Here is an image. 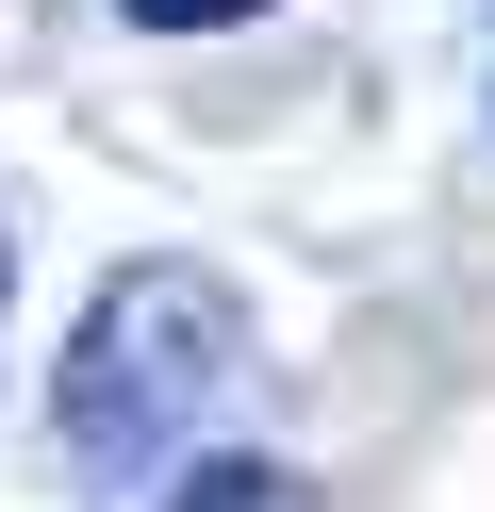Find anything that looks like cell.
Masks as SVG:
<instances>
[{
    "mask_svg": "<svg viewBox=\"0 0 495 512\" xmlns=\"http://www.w3.org/2000/svg\"><path fill=\"white\" fill-rule=\"evenodd\" d=\"M248 380V314H231V281L198 265H116L99 281V314L66 331V380H50V430L83 479H132L165 463V446H198V413Z\"/></svg>",
    "mask_w": 495,
    "mask_h": 512,
    "instance_id": "6da1fadb",
    "label": "cell"
},
{
    "mask_svg": "<svg viewBox=\"0 0 495 512\" xmlns=\"http://www.w3.org/2000/svg\"><path fill=\"white\" fill-rule=\"evenodd\" d=\"M165 512H314V496H297L281 463H198V479H182Z\"/></svg>",
    "mask_w": 495,
    "mask_h": 512,
    "instance_id": "7a4b0ae2",
    "label": "cell"
},
{
    "mask_svg": "<svg viewBox=\"0 0 495 512\" xmlns=\"http://www.w3.org/2000/svg\"><path fill=\"white\" fill-rule=\"evenodd\" d=\"M149 34H231V17H264V0H132Z\"/></svg>",
    "mask_w": 495,
    "mask_h": 512,
    "instance_id": "3957f363",
    "label": "cell"
}]
</instances>
